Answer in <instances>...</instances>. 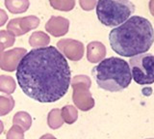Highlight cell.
<instances>
[{
    "instance_id": "1",
    "label": "cell",
    "mask_w": 154,
    "mask_h": 139,
    "mask_svg": "<svg viewBox=\"0 0 154 139\" xmlns=\"http://www.w3.org/2000/svg\"><path fill=\"white\" fill-rule=\"evenodd\" d=\"M17 80L27 97L42 103L65 97L71 82L69 62L55 46H38L19 60Z\"/></svg>"
},
{
    "instance_id": "2",
    "label": "cell",
    "mask_w": 154,
    "mask_h": 139,
    "mask_svg": "<svg viewBox=\"0 0 154 139\" xmlns=\"http://www.w3.org/2000/svg\"><path fill=\"white\" fill-rule=\"evenodd\" d=\"M112 49L117 54L129 57L146 53L154 43L153 26L146 17L133 16L109 34Z\"/></svg>"
},
{
    "instance_id": "3",
    "label": "cell",
    "mask_w": 154,
    "mask_h": 139,
    "mask_svg": "<svg viewBox=\"0 0 154 139\" xmlns=\"http://www.w3.org/2000/svg\"><path fill=\"white\" fill-rule=\"evenodd\" d=\"M91 75L100 89L112 93L126 89L132 80L129 64L119 57L100 61L91 70Z\"/></svg>"
},
{
    "instance_id": "4",
    "label": "cell",
    "mask_w": 154,
    "mask_h": 139,
    "mask_svg": "<svg viewBox=\"0 0 154 139\" xmlns=\"http://www.w3.org/2000/svg\"><path fill=\"white\" fill-rule=\"evenodd\" d=\"M95 12L103 25L117 27L133 15L135 6L130 0H98Z\"/></svg>"
},
{
    "instance_id": "5",
    "label": "cell",
    "mask_w": 154,
    "mask_h": 139,
    "mask_svg": "<svg viewBox=\"0 0 154 139\" xmlns=\"http://www.w3.org/2000/svg\"><path fill=\"white\" fill-rule=\"evenodd\" d=\"M132 78L139 85L154 83V55L143 53L133 56L129 60Z\"/></svg>"
},
{
    "instance_id": "6",
    "label": "cell",
    "mask_w": 154,
    "mask_h": 139,
    "mask_svg": "<svg viewBox=\"0 0 154 139\" xmlns=\"http://www.w3.org/2000/svg\"><path fill=\"white\" fill-rule=\"evenodd\" d=\"M149 9H150V13L154 16V0H150L149 2Z\"/></svg>"
},
{
    "instance_id": "7",
    "label": "cell",
    "mask_w": 154,
    "mask_h": 139,
    "mask_svg": "<svg viewBox=\"0 0 154 139\" xmlns=\"http://www.w3.org/2000/svg\"><path fill=\"white\" fill-rule=\"evenodd\" d=\"M149 139H151V138H149Z\"/></svg>"
}]
</instances>
